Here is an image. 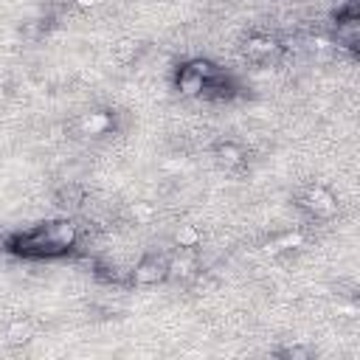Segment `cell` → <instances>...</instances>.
<instances>
[{
  "mask_svg": "<svg viewBox=\"0 0 360 360\" xmlns=\"http://www.w3.org/2000/svg\"><path fill=\"white\" fill-rule=\"evenodd\" d=\"M172 242H174L177 250L194 253V250H200V245H202V231H200L194 222H180V225H174V231H172Z\"/></svg>",
  "mask_w": 360,
  "mask_h": 360,
  "instance_id": "cell-10",
  "label": "cell"
},
{
  "mask_svg": "<svg viewBox=\"0 0 360 360\" xmlns=\"http://www.w3.org/2000/svg\"><path fill=\"white\" fill-rule=\"evenodd\" d=\"M138 45H141V42H135V39H121V42L112 45V53H115L118 62H135Z\"/></svg>",
  "mask_w": 360,
  "mask_h": 360,
  "instance_id": "cell-15",
  "label": "cell"
},
{
  "mask_svg": "<svg viewBox=\"0 0 360 360\" xmlns=\"http://www.w3.org/2000/svg\"><path fill=\"white\" fill-rule=\"evenodd\" d=\"M298 208L307 211V217H312V219H332L338 214V197L332 194V188H326L321 183H312L301 191Z\"/></svg>",
  "mask_w": 360,
  "mask_h": 360,
  "instance_id": "cell-5",
  "label": "cell"
},
{
  "mask_svg": "<svg viewBox=\"0 0 360 360\" xmlns=\"http://www.w3.org/2000/svg\"><path fill=\"white\" fill-rule=\"evenodd\" d=\"M34 338V323L28 318H14L8 326H6V340L20 346V343H28Z\"/></svg>",
  "mask_w": 360,
  "mask_h": 360,
  "instance_id": "cell-12",
  "label": "cell"
},
{
  "mask_svg": "<svg viewBox=\"0 0 360 360\" xmlns=\"http://www.w3.org/2000/svg\"><path fill=\"white\" fill-rule=\"evenodd\" d=\"M79 6H96V0H76Z\"/></svg>",
  "mask_w": 360,
  "mask_h": 360,
  "instance_id": "cell-16",
  "label": "cell"
},
{
  "mask_svg": "<svg viewBox=\"0 0 360 360\" xmlns=\"http://www.w3.org/2000/svg\"><path fill=\"white\" fill-rule=\"evenodd\" d=\"M242 51H245V56H250L253 62H267V59H273V56L281 51V45H278V39H276L273 34L256 31V34H250V37L245 39Z\"/></svg>",
  "mask_w": 360,
  "mask_h": 360,
  "instance_id": "cell-8",
  "label": "cell"
},
{
  "mask_svg": "<svg viewBox=\"0 0 360 360\" xmlns=\"http://www.w3.org/2000/svg\"><path fill=\"white\" fill-rule=\"evenodd\" d=\"M155 205L152 202H146V200H138V202H132L129 205V217L138 222V225H146V222H152L155 219Z\"/></svg>",
  "mask_w": 360,
  "mask_h": 360,
  "instance_id": "cell-14",
  "label": "cell"
},
{
  "mask_svg": "<svg viewBox=\"0 0 360 360\" xmlns=\"http://www.w3.org/2000/svg\"><path fill=\"white\" fill-rule=\"evenodd\" d=\"M211 155H214L217 166H222L225 172H236V169H242V166L248 163L245 146H242L239 141H233V138H219V141L211 146Z\"/></svg>",
  "mask_w": 360,
  "mask_h": 360,
  "instance_id": "cell-7",
  "label": "cell"
},
{
  "mask_svg": "<svg viewBox=\"0 0 360 360\" xmlns=\"http://www.w3.org/2000/svg\"><path fill=\"white\" fill-rule=\"evenodd\" d=\"M335 42L338 48L349 51L352 56H357V42H360V14H357V3L349 0L343 8L335 11Z\"/></svg>",
  "mask_w": 360,
  "mask_h": 360,
  "instance_id": "cell-4",
  "label": "cell"
},
{
  "mask_svg": "<svg viewBox=\"0 0 360 360\" xmlns=\"http://www.w3.org/2000/svg\"><path fill=\"white\" fill-rule=\"evenodd\" d=\"M84 200H87V191H84V186L76 183V180H68V183H62V186L53 188V202H56L59 208H65V211L82 208Z\"/></svg>",
  "mask_w": 360,
  "mask_h": 360,
  "instance_id": "cell-9",
  "label": "cell"
},
{
  "mask_svg": "<svg viewBox=\"0 0 360 360\" xmlns=\"http://www.w3.org/2000/svg\"><path fill=\"white\" fill-rule=\"evenodd\" d=\"M273 354L281 360H309V357H315V349L307 343H287V346H278Z\"/></svg>",
  "mask_w": 360,
  "mask_h": 360,
  "instance_id": "cell-13",
  "label": "cell"
},
{
  "mask_svg": "<svg viewBox=\"0 0 360 360\" xmlns=\"http://www.w3.org/2000/svg\"><path fill=\"white\" fill-rule=\"evenodd\" d=\"M222 68L214 65L211 59H202V56H194V59H186L177 65L174 70V90L186 98H202L208 82L219 73Z\"/></svg>",
  "mask_w": 360,
  "mask_h": 360,
  "instance_id": "cell-2",
  "label": "cell"
},
{
  "mask_svg": "<svg viewBox=\"0 0 360 360\" xmlns=\"http://www.w3.org/2000/svg\"><path fill=\"white\" fill-rule=\"evenodd\" d=\"M169 278H172V270H169V259L163 253H143L129 273V284H135V287H158Z\"/></svg>",
  "mask_w": 360,
  "mask_h": 360,
  "instance_id": "cell-3",
  "label": "cell"
},
{
  "mask_svg": "<svg viewBox=\"0 0 360 360\" xmlns=\"http://www.w3.org/2000/svg\"><path fill=\"white\" fill-rule=\"evenodd\" d=\"M79 236L82 231L76 219L56 217V219L37 222L34 228L22 233H14L6 242V250H11L14 256H25V259H62L76 250Z\"/></svg>",
  "mask_w": 360,
  "mask_h": 360,
  "instance_id": "cell-1",
  "label": "cell"
},
{
  "mask_svg": "<svg viewBox=\"0 0 360 360\" xmlns=\"http://www.w3.org/2000/svg\"><path fill=\"white\" fill-rule=\"evenodd\" d=\"M73 129L84 138H107L118 129V112L115 110H90L82 112L73 124Z\"/></svg>",
  "mask_w": 360,
  "mask_h": 360,
  "instance_id": "cell-6",
  "label": "cell"
},
{
  "mask_svg": "<svg viewBox=\"0 0 360 360\" xmlns=\"http://www.w3.org/2000/svg\"><path fill=\"white\" fill-rule=\"evenodd\" d=\"M304 242H307L304 231L290 228V231H281V233L270 236L267 250H273V253H295V250H301V248H304Z\"/></svg>",
  "mask_w": 360,
  "mask_h": 360,
  "instance_id": "cell-11",
  "label": "cell"
}]
</instances>
